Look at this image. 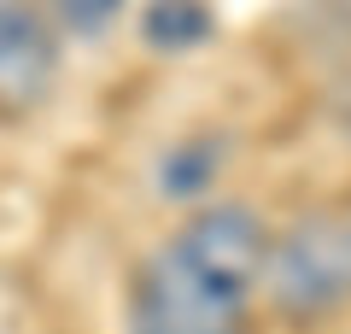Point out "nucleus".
Returning <instances> with one entry per match:
<instances>
[{"instance_id": "f257e3e1", "label": "nucleus", "mask_w": 351, "mask_h": 334, "mask_svg": "<svg viewBox=\"0 0 351 334\" xmlns=\"http://www.w3.org/2000/svg\"><path fill=\"white\" fill-rule=\"evenodd\" d=\"M269 229L258 211L199 205L164 247L147 252L129 287V334H240L263 287Z\"/></svg>"}, {"instance_id": "f03ea898", "label": "nucleus", "mask_w": 351, "mask_h": 334, "mask_svg": "<svg viewBox=\"0 0 351 334\" xmlns=\"http://www.w3.org/2000/svg\"><path fill=\"white\" fill-rule=\"evenodd\" d=\"M281 317H328L351 299V229L346 217H293L263 252V287Z\"/></svg>"}, {"instance_id": "7ed1b4c3", "label": "nucleus", "mask_w": 351, "mask_h": 334, "mask_svg": "<svg viewBox=\"0 0 351 334\" xmlns=\"http://www.w3.org/2000/svg\"><path fill=\"white\" fill-rule=\"evenodd\" d=\"M59 30L41 0H0V111H36L59 82Z\"/></svg>"}, {"instance_id": "20e7f679", "label": "nucleus", "mask_w": 351, "mask_h": 334, "mask_svg": "<svg viewBox=\"0 0 351 334\" xmlns=\"http://www.w3.org/2000/svg\"><path fill=\"white\" fill-rule=\"evenodd\" d=\"M217 36V12L205 0H152L141 18V41L152 53H193Z\"/></svg>"}, {"instance_id": "39448f33", "label": "nucleus", "mask_w": 351, "mask_h": 334, "mask_svg": "<svg viewBox=\"0 0 351 334\" xmlns=\"http://www.w3.org/2000/svg\"><path fill=\"white\" fill-rule=\"evenodd\" d=\"M217 170H223V141H176L158 159V194L164 199H199V194H211Z\"/></svg>"}, {"instance_id": "423d86ee", "label": "nucleus", "mask_w": 351, "mask_h": 334, "mask_svg": "<svg viewBox=\"0 0 351 334\" xmlns=\"http://www.w3.org/2000/svg\"><path fill=\"white\" fill-rule=\"evenodd\" d=\"M129 0H41V12L53 18L59 36H100V30L117 24Z\"/></svg>"}, {"instance_id": "0eeeda50", "label": "nucleus", "mask_w": 351, "mask_h": 334, "mask_svg": "<svg viewBox=\"0 0 351 334\" xmlns=\"http://www.w3.org/2000/svg\"><path fill=\"white\" fill-rule=\"evenodd\" d=\"M346 229H351V217H346Z\"/></svg>"}]
</instances>
